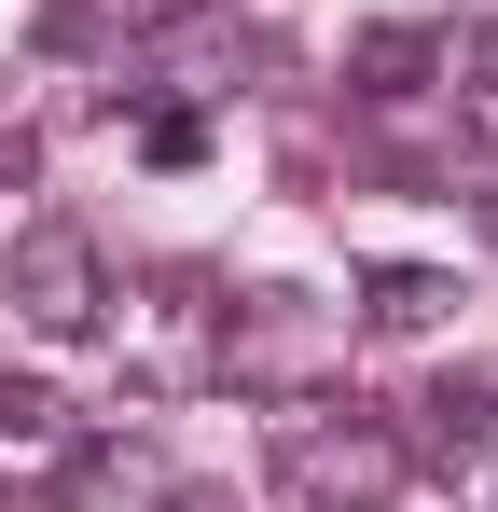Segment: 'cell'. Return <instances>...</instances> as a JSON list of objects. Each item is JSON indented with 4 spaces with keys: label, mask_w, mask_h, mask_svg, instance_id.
Wrapping results in <instances>:
<instances>
[{
    "label": "cell",
    "mask_w": 498,
    "mask_h": 512,
    "mask_svg": "<svg viewBox=\"0 0 498 512\" xmlns=\"http://www.w3.org/2000/svg\"><path fill=\"white\" fill-rule=\"evenodd\" d=\"M139 167H208V111H194V97L139 111Z\"/></svg>",
    "instance_id": "9c48e42d"
},
{
    "label": "cell",
    "mask_w": 498,
    "mask_h": 512,
    "mask_svg": "<svg viewBox=\"0 0 498 512\" xmlns=\"http://www.w3.org/2000/svg\"><path fill=\"white\" fill-rule=\"evenodd\" d=\"M0 305H14V319H28V333H97V319H111V263H97V236H83V222H28V236H14V250H0Z\"/></svg>",
    "instance_id": "7a4b0ae2"
},
{
    "label": "cell",
    "mask_w": 498,
    "mask_h": 512,
    "mask_svg": "<svg viewBox=\"0 0 498 512\" xmlns=\"http://www.w3.org/2000/svg\"><path fill=\"white\" fill-rule=\"evenodd\" d=\"M402 443H415V457H443V471H485V457H498V360L429 374V402H415Z\"/></svg>",
    "instance_id": "5b68a950"
},
{
    "label": "cell",
    "mask_w": 498,
    "mask_h": 512,
    "mask_svg": "<svg viewBox=\"0 0 498 512\" xmlns=\"http://www.w3.org/2000/svg\"><path fill=\"white\" fill-rule=\"evenodd\" d=\"M457 125H471V167H485V194H498V84H457Z\"/></svg>",
    "instance_id": "30bf717a"
},
{
    "label": "cell",
    "mask_w": 498,
    "mask_h": 512,
    "mask_svg": "<svg viewBox=\"0 0 498 512\" xmlns=\"http://www.w3.org/2000/svg\"><path fill=\"white\" fill-rule=\"evenodd\" d=\"M485 222H498V194H485Z\"/></svg>",
    "instance_id": "4fadbf2b"
},
{
    "label": "cell",
    "mask_w": 498,
    "mask_h": 512,
    "mask_svg": "<svg viewBox=\"0 0 498 512\" xmlns=\"http://www.w3.org/2000/svg\"><path fill=\"white\" fill-rule=\"evenodd\" d=\"M415 485L402 416L374 402H277V499L291 512H388Z\"/></svg>",
    "instance_id": "6da1fadb"
},
{
    "label": "cell",
    "mask_w": 498,
    "mask_h": 512,
    "mask_svg": "<svg viewBox=\"0 0 498 512\" xmlns=\"http://www.w3.org/2000/svg\"><path fill=\"white\" fill-rule=\"evenodd\" d=\"M457 70H471V84H498V28H471V42H457Z\"/></svg>",
    "instance_id": "8fae6325"
},
{
    "label": "cell",
    "mask_w": 498,
    "mask_h": 512,
    "mask_svg": "<svg viewBox=\"0 0 498 512\" xmlns=\"http://www.w3.org/2000/svg\"><path fill=\"white\" fill-rule=\"evenodd\" d=\"M125 346H139V388H208L222 374V291L208 277H153L125 305Z\"/></svg>",
    "instance_id": "3957f363"
},
{
    "label": "cell",
    "mask_w": 498,
    "mask_h": 512,
    "mask_svg": "<svg viewBox=\"0 0 498 512\" xmlns=\"http://www.w3.org/2000/svg\"><path fill=\"white\" fill-rule=\"evenodd\" d=\"M429 70H457V28H360L346 42V97H429Z\"/></svg>",
    "instance_id": "52a82bcc"
},
{
    "label": "cell",
    "mask_w": 498,
    "mask_h": 512,
    "mask_svg": "<svg viewBox=\"0 0 498 512\" xmlns=\"http://www.w3.org/2000/svg\"><path fill=\"white\" fill-rule=\"evenodd\" d=\"M319 346H332V319L305 305V291H249V305H222V374H236V388H291Z\"/></svg>",
    "instance_id": "277c9868"
},
{
    "label": "cell",
    "mask_w": 498,
    "mask_h": 512,
    "mask_svg": "<svg viewBox=\"0 0 498 512\" xmlns=\"http://www.w3.org/2000/svg\"><path fill=\"white\" fill-rule=\"evenodd\" d=\"M166 512H236V499H222V485H180V499H166Z\"/></svg>",
    "instance_id": "7c38bea8"
},
{
    "label": "cell",
    "mask_w": 498,
    "mask_h": 512,
    "mask_svg": "<svg viewBox=\"0 0 498 512\" xmlns=\"http://www.w3.org/2000/svg\"><path fill=\"white\" fill-rule=\"evenodd\" d=\"M443 305H457V277H429V263H374L360 277V319L374 333H443Z\"/></svg>",
    "instance_id": "ba28073f"
},
{
    "label": "cell",
    "mask_w": 498,
    "mask_h": 512,
    "mask_svg": "<svg viewBox=\"0 0 498 512\" xmlns=\"http://www.w3.org/2000/svg\"><path fill=\"white\" fill-rule=\"evenodd\" d=\"M83 457H97V429H83L56 388H14V402H0V485H70Z\"/></svg>",
    "instance_id": "8992f818"
}]
</instances>
